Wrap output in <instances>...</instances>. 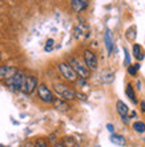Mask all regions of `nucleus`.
<instances>
[{
	"instance_id": "6",
	"label": "nucleus",
	"mask_w": 145,
	"mask_h": 147,
	"mask_svg": "<svg viewBox=\"0 0 145 147\" xmlns=\"http://www.w3.org/2000/svg\"><path fill=\"white\" fill-rule=\"evenodd\" d=\"M83 58H84V64L89 71H96L99 67V60L91 50H85L83 52Z\"/></svg>"
},
{
	"instance_id": "1",
	"label": "nucleus",
	"mask_w": 145,
	"mask_h": 147,
	"mask_svg": "<svg viewBox=\"0 0 145 147\" xmlns=\"http://www.w3.org/2000/svg\"><path fill=\"white\" fill-rule=\"evenodd\" d=\"M53 90H55V92H56V95L60 98L61 100L72 102L76 99V92L69 86L65 84V83H60V82L53 83Z\"/></svg>"
},
{
	"instance_id": "7",
	"label": "nucleus",
	"mask_w": 145,
	"mask_h": 147,
	"mask_svg": "<svg viewBox=\"0 0 145 147\" xmlns=\"http://www.w3.org/2000/svg\"><path fill=\"white\" fill-rule=\"evenodd\" d=\"M36 90H37V95H39V98H40L41 102L47 103V105L53 103V100H55L53 94H52V91H51L45 84H37V88Z\"/></svg>"
},
{
	"instance_id": "20",
	"label": "nucleus",
	"mask_w": 145,
	"mask_h": 147,
	"mask_svg": "<svg viewBox=\"0 0 145 147\" xmlns=\"http://www.w3.org/2000/svg\"><path fill=\"white\" fill-rule=\"evenodd\" d=\"M124 54H125V63H124V64H125V67H128L130 64V56H129V54H128V51H126L125 48H124Z\"/></svg>"
},
{
	"instance_id": "21",
	"label": "nucleus",
	"mask_w": 145,
	"mask_h": 147,
	"mask_svg": "<svg viewBox=\"0 0 145 147\" xmlns=\"http://www.w3.org/2000/svg\"><path fill=\"white\" fill-rule=\"evenodd\" d=\"M107 128H108V131L111 132V134H113V131H115V127H113V126H112L111 123H108V124H107Z\"/></svg>"
},
{
	"instance_id": "18",
	"label": "nucleus",
	"mask_w": 145,
	"mask_h": 147,
	"mask_svg": "<svg viewBox=\"0 0 145 147\" xmlns=\"http://www.w3.org/2000/svg\"><path fill=\"white\" fill-rule=\"evenodd\" d=\"M33 146L35 147H48V140L43 139V138H39V139H36Z\"/></svg>"
},
{
	"instance_id": "19",
	"label": "nucleus",
	"mask_w": 145,
	"mask_h": 147,
	"mask_svg": "<svg viewBox=\"0 0 145 147\" xmlns=\"http://www.w3.org/2000/svg\"><path fill=\"white\" fill-rule=\"evenodd\" d=\"M53 44H55V40L53 39H48L45 43V47H44V50L47 51V52H51V51L53 50Z\"/></svg>"
},
{
	"instance_id": "24",
	"label": "nucleus",
	"mask_w": 145,
	"mask_h": 147,
	"mask_svg": "<svg viewBox=\"0 0 145 147\" xmlns=\"http://www.w3.org/2000/svg\"><path fill=\"white\" fill-rule=\"evenodd\" d=\"M81 1H84V3H88V4H89V0H81Z\"/></svg>"
},
{
	"instance_id": "15",
	"label": "nucleus",
	"mask_w": 145,
	"mask_h": 147,
	"mask_svg": "<svg viewBox=\"0 0 145 147\" xmlns=\"http://www.w3.org/2000/svg\"><path fill=\"white\" fill-rule=\"evenodd\" d=\"M53 105L56 106V109L60 110V111H68V109H69L68 103H67L65 100H61L60 98H59V99H56V98H55Z\"/></svg>"
},
{
	"instance_id": "12",
	"label": "nucleus",
	"mask_w": 145,
	"mask_h": 147,
	"mask_svg": "<svg viewBox=\"0 0 145 147\" xmlns=\"http://www.w3.org/2000/svg\"><path fill=\"white\" fill-rule=\"evenodd\" d=\"M133 56L136 59H137L138 62H141L142 59L145 58V54H144V51H142V48H141V46L140 44H133Z\"/></svg>"
},
{
	"instance_id": "22",
	"label": "nucleus",
	"mask_w": 145,
	"mask_h": 147,
	"mask_svg": "<svg viewBox=\"0 0 145 147\" xmlns=\"http://www.w3.org/2000/svg\"><path fill=\"white\" fill-rule=\"evenodd\" d=\"M141 110H142V112H145V102L144 100L141 102Z\"/></svg>"
},
{
	"instance_id": "10",
	"label": "nucleus",
	"mask_w": 145,
	"mask_h": 147,
	"mask_svg": "<svg viewBox=\"0 0 145 147\" xmlns=\"http://www.w3.org/2000/svg\"><path fill=\"white\" fill-rule=\"evenodd\" d=\"M71 8H72L73 12L80 13V12H83L84 9L88 8V3H84L81 0H71Z\"/></svg>"
},
{
	"instance_id": "14",
	"label": "nucleus",
	"mask_w": 145,
	"mask_h": 147,
	"mask_svg": "<svg viewBox=\"0 0 145 147\" xmlns=\"http://www.w3.org/2000/svg\"><path fill=\"white\" fill-rule=\"evenodd\" d=\"M111 142L113 144H116V146H125V138L121 135H116V134H111Z\"/></svg>"
},
{
	"instance_id": "11",
	"label": "nucleus",
	"mask_w": 145,
	"mask_h": 147,
	"mask_svg": "<svg viewBox=\"0 0 145 147\" xmlns=\"http://www.w3.org/2000/svg\"><path fill=\"white\" fill-rule=\"evenodd\" d=\"M104 40H105V47H107L108 54H112V51H113V39H112V34L109 30H107V32H105Z\"/></svg>"
},
{
	"instance_id": "17",
	"label": "nucleus",
	"mask_w": 145,
	"mask_h": 147,
	"mask_svg": "<svg viewBox=\"0 0 145 147\" xmlns=\"http://www.w3.org/2000/svg\"><path fill=\"white\" fill-rule=\"evenodd\" d=\"M126 68H128V74H129L130 76H136L137 71L140 70V64H138V63H136V64H129Z\"/></svg>"
},
{
	"instance_id": "9",
	"label": "nucleus",
	"mask_w": 145,
	"mask_h": 147,
	"mask_svg": "<svg viewBox=\"0 0 145 147\" xmlns=\"http://www.w3.org/2000/svg\"><path fill=\"white\" fill-rule=\"evenodd\" d=\"M16 70L17 68H15V67H12V66H0V80L4 82L7 78L13 75Z\"/></svg>"
},
{
	"instance_id": "5",
	"label": "nucleus",
	"mask_w": 145,
	"mask_h": 147,
	"mask_svg": "<svg viewBox=\"0 0 145 147\" xmlns=\"http://www.w3.org/2000/svg\"><path fill=\"white\" fill-rule=\"evenodd\" d=\"M57 70L60 71L61 76L64 78L67 82H71V83H75L77 80V75L76 72L72 70V67L69 66L68 63H59L57 64Z\"/></svg>"
},
{
	"instance_id": "23",
	"label": "nucleus",
	"mask_w": 145,
	"mask_h": 147,
	"mask_svg": "<svg viewBox=\"0 0 145 147\" xmlns=\"http://www.w3.org/2000/svg\"><path fill=\"white\" fill-rule=\"evenodd\" d=\"M52 147H65L64 144H61V143H57V144H55V146H52Z\"/></svg>"
},
{
	"instance_id": "4",
	"label": "nucleus",
	"mask_w": 145,
	"mask_h": 147,
	"mask_svg": "<svg viewBox=\"0 0 145 147\" xmlns=\"http://www.w3.org/2000/svg\"><path fill=\"white\" fill-rule=\"evenodd\" d=\"M37 78L35 75H25L20 91H23L25 95H31V94L35 92V90L37 88Z\"/></svg>"
},
{
	"instance_id": "8",
	"label": "nucleus",
	"mask_w": 145,
	"mask_h": 147,
	"mask_svg": "<svg viewBox=\"0 0 145 147\" xmlns=\"http://www.w3.org/2000/svg\"><path fill=\"white\" fill-rule=\"evenodd\" d=\"M116 110H117L121 120H124V123L125 124L129 123V116H128V114H129V109H128V106H126L122 100H117V103H116Z\"/></svg>"
},
{
	"instance_id": "13",
	"label": "nucleus",
	"mask_w": 145,
	"mask_h": 147,
	"mask_svg": "<svg viewBox=\"0 0 145 147\" xmlns=\"http://www.w3.org/2000/svg\"><path fill=\"white\" fill-rule=\"evenodd\" d=\"M125 95L128 96V99H129L130 102H133L134 105L137 103V99H136V94H134V90H133V86L130 84H126L125 87Z\"/></svg>"
},
{
	"instance_id": "3",
	"label": "nucleus",
	"mask_w": 145,
	"mask_h": 147,
	"mask_svg": "<svg viewBox=\"0 0 145 147\" xmlns=\"http://www.w3.org/2000/svg\"><path fill=\"white\" fill-rule=\"evenodd\" d=\"M68 64L72 67V70L76 72V75L79 78H83V79H88V78H89V70H88L87 67H85V64H83L77 58L71 56V58L68 59Z\"/></svg>"
},
{
	"instance_id": "2",
	"label": "nucleus",
	"mask_w": 145,
	"mask_h": 147,
	"mask_svg": "<svg viewBox=\"0 0 145 147\" xmlns=\"http://www.w3.org/2000/svg\"><path fill=\"white\" fill-rule=\"evenodd\" d=\"M24 78H25V74H24L23 71L16 70L13 75H11L9 78H7V79L4 80V83H5V86L11 90L12 92H17V91H20V88H21Z\"/></svg>"
},
{
	"instance_id": "16",
	"label": "nucleus",
	"mask_w": 145,
	"mask_h": 147,
	"mask_svg": "<svg viewBox=\"0 0 145 147\" xmlns=\"http://www.w3.org/2000/svg\"><path fill=\"white\" fill-rule=\"evenodd\" d=\"M133 130L137 132V134H145V123L144 122H140V120L134 122L133 123Z\"/></svg>"
},
{
	"instance_id": "25",
	"label": "nucleus",
	"mask_w": 145,
	"mask_h": 147,
	"mask_svg": "<svg viewBox=\"0 0 145 147\" xmlns=\"http://www.w3.org/2000/svg\"><path fill=\"white\" fill-rule=\"evenodd\" d=\"M0 62H1V55H0Z\"/></svg>"
}]
</instances>
